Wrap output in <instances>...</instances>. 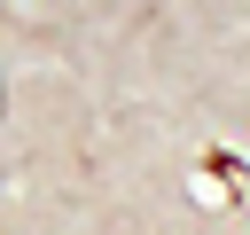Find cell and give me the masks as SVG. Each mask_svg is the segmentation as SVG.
<instances>
[{
	"label": "cell",
	"instance_id": "1",
	"mask_svg": "<svg viewBox=\"0 0 250 235\" xmlns=\"http://www.w3.org/2000/svg\"><path fill=\"white\" fill-rule=\"evenodd\" d=\"M0 102H8V94H0Z\"/></svg>",
	"mask_w": 250,
	"mask_h": 235
}]
</instances>
